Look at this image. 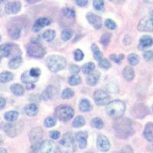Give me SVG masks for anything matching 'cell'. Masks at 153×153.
<instances>
[{
	"label": "cell",
	"mask_w": 153,
	"mask_h": 153,
	"mask_svg": "<svg viewBox=\"0 0 153 153\" xmlns=\"http://www.w3.org/2000/svg\"><path fill=\"white\" fill-rule=\"evenodd\" d=\"M56 123H57V121H56L55 119L49 117L45 120L44 124H45V127H47V128H51V127H54L56 125Z\"/></svg>",
	"instance_id": "47"
},
{
	"label": "cell",
	"mask_w": 153,
	"mask_h": 153,
	"mask_svg": "<svg viewBox=\"0 0 153 153\" xmlns=\"http://www.w3.org/2000/svg\"><path fill=\"white\" fill-rule=\"evenodd\" d=\"M5 100L3 97H0V110L3 109L4 106H5Z\"/></svg>",
	"instance_id": "55"
},
{
	"label": "cell",
	"mask_w": 153,
	"mask_h": 153,
	"mask_svg": "<svg viewBox=\"0 0 153 153\" xmlns=\"http://www.w3.org/2000/svg\"><path fill=\"white\" fill-rule=\"evenodd\" d=\"M143 136L147 141L153 143V123H146L143 131Z\"/></svg>",
	"instance_id": "21"
},
{
	"label": "cell",
	"mask_w": 153,
	"mask_h": 153,
	"mask_svg": "<svg viewBox=\"0 0 153 153\" xmlns=\"http://www.w3.org/2000/svg\"><path fill=\"white\" fill-rule=\"evenodd\" d=\"M60 135H61V134H60V132L57 130L51 131L50 133H49V136H50V137L52 139H54V140L59 139Z\"/></svg>",
	"instance_id": "51"
},
{
	"label": "cell",
	"mask_w": 153,
	"mask_h": 153,
	"mask_svg": "<svg viewBox=\"0 0 153 153\" xmlns=\"http://www.w3.org/2000/svg\"><path fill=\"white\" fill-rule=\"evenodd\" d=\"M57 149L61 153H74L75 151V140L71 132H67L63 136Z\"/></svg>",
	"instance_id": "5"
},
{
	"label": "cell",
	"mask_w": 153,
	"mask_h": 153,
	"mask_svg": "<svg viewBox=\"0 0 153 153\" xmlns=\"http://www.w3.org/2000/svg\"><path fill=\"white\" fill-rule=\"evenodd\" d=\"M152 111H153V105H152Z\"/></svg>",
	"instance_id": "62"
},
{
	"label": "cell",
	"mask_w": 153,
	"mask_h": 153,
	"mask_svg": "<svg viewBox=\"0 0 153 153\" xmlns=\"http://www.w3.org/2000/svg\"><path fill=\"white\" fill-rule=\"evenodd\" d=\"M94 102L98 106H104L107 105L110 102V96L108 95L106 91L98 89L94 93Z\"/></svg>",
	"instance_id": "8"
},
{
	"label": "cell",
	"mask_w": 153,
	"mask_h": 153,
	"mask_svg": "<svg viewBox=\"0 0 153 153\" xmlns=\"http://www.w3.org/2000/svg\"><path fill=\"white\" fill-rule=\"evenodd\" d=\"M10 90L11 91H12V94L16 96H18V97L23 95L25 93L24 87H22V85H21V84H12L10 87Z\"/></svg>",
	"instance_id": "29"
},
{
	"label": "cell",
	"mask_w": 153,
	"mask_h": 153,
	"mask_svg": "<svg viewBox=\"0 0 153 153\" xmlns=\"http://www.w3.org/2000/svg\"><path fill=\"white\" fill-rule=\"evenodd\" d=\"M123 78L127 81H132L135 77V72L131 67H126L123 71Z\"/></svg>",
	"instance_id": "28"
},
{
	"label": "cell",
	"mask_w": 153,
	"mask_h": 153,
	"mask_svg": "<svg viewBox=\"0 0 153 153\" xmlns=\"http://www.w3.org/2000/svg\"><path fill=\"white\" fill-rule=\"evenodd\" d=\"M56 36V31L52 29H48L47 31H45L42 35V37L46 42H52L54 40V38H55Z\"/></svg>",
	"instance_id": "32"
},
{
	"label": "cell",
	"mask_w": 153,
	"mask_h": 153,
	"mask_svg": "<svg viewBox=\"0 0 153 153\" xmlns=\"http://www.w3.org/2000/svg\"><path fill=\"white\" fill-rule=\"evenodd\" d=\"M40 2V1H27V2H32V3H35V2Z\"/></svg>",
	"instance_id": "58"
},
{
	"label": "cell",
	"mask_w": 153,
	"mask_h": 153,
	"mask_svg": "<svg viewBox=\"0 0 153 153\" xmlns=\"http://www.w3.org/2000/svg\"><path fill=\"white\" fill-rule=\"evenodd\" d=\"M35 84H26V88L28 89V90H29V91H31V90H33V89H35Z\"/></svg>",
	"instance_id": "56"
},
{
	"label": "cell",
	"mask_w": 153,
	"mask_h": 153,
	"mask_svg": "<svg viewBox=\"0 0 153 153\" xmlns=\"http://www.w3.org/2000/svg\"><path fill=\"white\" fill-rule=\"evenodd\" d=\"M91 124L92 127L97 129H102L103 128V126H104L103 121L100 118H99V117H96V118L93 119L91 120Z\"/></svg>",
	"instance_id": "39"
},
{
	"label": "cell",
	"mask_w": 153,
	"mask_h": 153,
	"mask_svg": "<svg viewBox=\"0 0 153 153\" xmlns=\"http://www.w3.org/2000/svg\"><path fill=\"white\" fill-rule=\"evenodd\" d=\"M61 13L65 18L69 19H73L76 17V12L74 9H71V8H64L61 10Z\"/></svg>",
	"instance_id": "31"
},
{
	"label": "cell",
	"mask_w": 153,
	"mask_h": 153,
	"mask_svg": "<svg viewBox=\"0 0 153 153\" xmlns=\"http://www.w3.org/2000/svg\"><path fill=\"white\" fill-rule=\"evenodd\" d=\"M87 138L88 133L87 131H80L75 135V139L78 143L79 148L81 149H84L87 146Z\"/></svg>",
	"instance_id": "15"
},
{
	"label": "cell",
	"mask_w": 153,
	"mask_h": 153,
	"mask_svg": "<svg viewBox=\"0 0 153 153\" xmlns=\"http://www.w3.org/2000/svg\"><path fill=\"white\" fill-rule=\"evenodd\" d=\"M143 57L146 61H153V50L145 51L143 53Z\"/></svg>",
	"instance_id": "50"
},
{
	"label": "cell",
	"mask_w": 153,
	"mask_h": 153,
	"mask_svg": "<svg viewBox=\"0 0 153 153\" xmlns=\"http://www.w3.org/2000/svg\"><path fill=\"white\" fill-rule=\"evenodd\" d=\"M79 109L81 112H90L92 110L93 106L91 103L87 99H82L79 103Z\"/></svg>",
	"instance_id": "27"
},
{
	"label": "cell",
	"mask_w": 153,
	"mask_h": 153,
	"mask_svg": "<svg viewBox=\"0 0 153 153\" xmlns=\"http://www.w3.org/2000/svg\"><path fill=\"white\" fill-rule=\"evenodd\" d=\"M29 139L31 142V153H38L39 147L43 139V129L41 127H35L29 132Z\"/></svg>",
	"instance_id": "4"
},
{
	"label": "cell",
	"mask_w": 153,
	"mask_h": 153,
	"mask_svg": "<svg viewBox=\"0 0 153 153\" xmlns=\"http://www.w3.org/2000/svg\"><path fill=\"white\" fill-rule=\"evenodd\" d=\"M38 79L39 78H36V77H34V76H31L29 74L28 71H25L21 76V80L22 81V83H24L25 84H35L38 80Z\"/></svg>",
	"instance_id": "24"
},
{
	"label": "cell",
	"mask_w": 153,
	"mask_h": 153,
	"mask_svg": "<svg viewBox=\"0 0 153 153\" xmlns=\"http://www.w3.org/2000/svg\"><path fill=\"white\" fill-rule=\"evenodd\" d=\"M87 21L95 29H100L102 28V19L100 16L94 14L93 12H88L86 16Z\"/></svg>",
	"instance_id": "13"
},
{
	"label": "cell",
	"mask_w": 153,
	"mask_h": 153,
	"mask_svg": "<svg viewBox=\"0 0 153 153\" xmlns=\"http://www.w3.org/2000/svg\"><path fill=\"white\" fill-rule=\"evenodd\" d=\"M153 45V38L150 35H143L139 39V48L140 50H143L147 48L151 47Z\"/></svg>",
	"instance_id": "19"
},
{
	"label": "cell",
	"mask_w": 153,
	"mask_h": 153,
	"mask_svg": "<svg viewBox=\"0 0 153 153\" xmlns=\"http://www.w3.org/2000/svg\"><path fill=\"white\" fill-rule=\"evenodd\" d=\"M54 116L62 122H67L71 120L74 116V110L68 105L61 104L57 106L54 110Z\"/></svg>",
	"instance_id": "7"
},
{
	"label": "cell",
	"mask_w": 153,
	"mask_h": 153,
	"mask_svg": "<svg viewBox=\"0 0 153 153\" xmlns=\"http://www.w3.org/2000/svg\"><path fill=\"white\" fill-rule=\"evenodd\" d=\"M57 89L52 85H49L46 87V89L43 91V93L41 95V98L44 100H49L55 97L57 95Z\"/></svg>",
	"instance_id": "16"
},
{
	"label": "cell",
	"mask_w": 153,
	"mask_h": 153,
	"mask_svg": "<svg viewBox=\"0 0 153 153\" xmlns=\"http://www.w3.org/2000/svg\"><path fill=\"white\" fill-rule=\"evenodd\" d=\"M93 5H94V8L97 11H103L104 9L105 4L103 1L102 0H94L93 2Z\"/></svg>",
	"instance_id": "44"
},
{
	"label": "cell",
	"mask_w": 153,
	"mask_h": 153,
	"mask_svg": "<svg viewBox=\"0 0 153 153\" xmlns=\"http://www.w3.org/2000/svg\"><path fill=\"white\" fill-rule=\"evenodd\" d=\"M25 113L28 117H34L38 113V107L35 103H29L25 107Z\"/></svg>",
	"instance_id": "26"
},
{
	"label": "cell",
	"mask_w": 153,
	"mask_h": 153,
	"mask_svg": "<svg viewBox=\"0 0 153 153\" xmlns=\"http://www.w3.org/2000/svg\"><path fill=\"white\" fill-rule=\"evenodd\" d=\"M22 26L18 24H13L8 28V34L12 39H18L21 35Z\"/></svg>",
	"instance_id": "18"
},
{
	"label": "cell",
	"mask_w": 153,
	"mask_h": 153,
	"mask_svg": "<svg viewBox=\"0 0 153 153\" xmlns=\"http://www.w3.org/2000/svg\"><path fill=\"white\" fill-rule=\"evenodd\" d=\"M99 61V66L100 68H103V69H109L111 68V63L108 61L106 58L102 57Z\"/></svg>",
	"instance_id": "45"
},
{
	"label": "cell",
	"mask_w": 153,
	"mask_h": 153,
	"mask_svg": "<svg viewBox=\"0 0 153 153\" xmlns=\"http://www.w3.org/2000/svg\"><path fill=\"white\" fill-rule=\"evenodd\" d=\"M100 77V73L98 71H94L87 77V83L91 86H95L97 84Z\"/></svg>",
	"instance_id": "22"
},
{
	"label": "cell",
	"mask_w": 153,
	"mask_h": 153,
	"mask_svg": "<svg viewBox=\"0 0 153 153\" xmlns=\"http://www.w3.org/2000/svg\"><path fill=\"white\" fill-rule=\"evenodd\" d=\"M111 33L103 34V35L100 37V44H102L103 46L106 47V46L110 44V40H111Z\"/></svg>",
	"instance_id": "40"
},
{
	"label": "cell",
	"mask_w": 153,
	"mask_h": 153,
	"mask_svg": "<svg viewBox=\"0 0 153 153\" xmlns=\"http://www.w3.org/2000/svg\"><path fill=\"white\" fill-rule=\"evenodd\" d=\"M116 136L119 139H127L134 134L132 123L128 118H119L115 120L113 123Z\"/></svg>",
	"instance_id": "1"
},
{
	"label": "cell",
	"mask_w": 153,
	"mask_h": 153,
	"mask_svg": "<svg viewBox=\"0 0 153 153\" xmlns=\"http://www.w3.org/2000/svg\"><path fill=\"white\" fill-rule=\"evenodd\" d=\"M13 77H14V75H13L12 73H11V72H2V73L0 74V82H1V83H3V84L8 83V82L12 80Z\"/></svg>",
	"instance_id": "33"
},
{
	"label": "cell",
	"mask_w": 153,
	"mask_h": 153,
	"mask_svg": "<svg viewBox=\"0 0 153 153\" xmlns=\"http://www.w3.org/2000/svg\"><path fill=\"white\" fill-rule=\"evenodd\" d=\"M137 29L139 31H153V16L143 18L138 24Z\"/></svg>",
	"instance_id": "9"
},
{
	"label": "cell",
	"mask_w": 153,
	"mask_h": 153,
	"mask_svg": "<svg viewBox=\"0 0 153 153\" xmlns=\"http://www.w3.org/2000/svg\"><path fill=\"white\" fill-rule=\"evenodd\" d=\"M148 107L143 103H137L134 105L132 109V114L134 117L139 119H143L149 114Z\"/></svg>",
	"instance_id": "11"
},
{
	"label": "cell",
	"mask_w": 153,
	"mask_h": 153,
	"mask_svg": "<svg viewBox=\"0 0 153 153\" xmlns=\"http://www.w3.org/2000/svg\"><path fill=\"white\" fill-rule=\"evenodd\" d=\"M146 2H153V1H146Z\"/></svg>",
	"instance_id": "59"
},
{
	"label": "cell",
	"mask_w": 153,
	"mask_h": 153,
	"mask_svg": "<svg viewBox=\"0 0 153 153\" xmlns=\"http://www.w3.org/2000/svg\"><path fill=\"white\" fill-rule=\"evenodd\" d=\"M94 71H95V64L94 62L86 63L85 65H84L82 67V71L84 74H90Z\"/></svg>",
	"instance_id": "34"
},
{
	"label": "cell",
	"mask_w": 153,
	"mask_h": 153,
	"mask_svg": "<svg viewBox=\"0 0 153 153\" xmlns=\"http://www.w3.org/2000/svg\"><path fill=\"white\" fill-rule=\"evenodd\" d=\"M2 129H3L4 132L7 134L8 136L12 138H14L16 136V129L14 125L11 123H2Z\"/></svg>",
	"instance_id": "23"
},
{
	"label": "cell",
	"mask_w": 153,
	"mask_h": 153,
	"mask_svg": "<svg viewBox=\"0 0 153 153\" xmlns=\"http://www.w3.org/2000/svg\"><path fill=\"white\" fill-rule=\"evenodd\" d=\"M104 25H105V26H106L108 29H110V30H114L117 28V24H116V22L110 19H106Z\"/></svg>",
	"instance_id": "48"
},
{
	"label": "cell",
	"mask_w": 153,
	"mask_h": 153,
	"mask_svg": "<svg viewBox=\"0 0 153 153\" xmlns=\"http://www.w3.org/2000/svg\"><path fill=\"white\" fill-rule=\"evenodd\" d=\"M74 57L75 61H77V62L81 61L82 60L84 59V52H83L82 50H80V49H76V50L74 51Z\"/></svg>",
	"instance_id": "46"
},
{
	"label": "cell",
	"mask_w": 153,
	"mask_h": 153,
	"mask_svg": "<svg viewBox=\"0 0 153 153\" xmlns=\"http://www.w3.org/2000/svg\"><path fill=\"white\" fill-rule=\"evenodd\" d=\"M74 96V91L72 89L70 88H65L61 94V97L64 100L71 99V98L73 97Z\"/></svg>",
	"instance_id": "41"
},
{
	"label": "cell",
	"mask_w": 153,
	"mask_h": 153,
	"mask_svg": "<svg viewBox=\"0 0 153 153\" xmlns=\"http://www.w3.org/2000/svg\"><path fill=\"white\" fill-rule=\"evenodd\" d=\"M18 118H19V113L17 111L6 112L4 115V119L9 123L14 122L18 120Z\"/></svg>",
	"instance_id": "30"
},
{
	"label": "cell",
	"mask_w": 153,
	"mask_h": 153,
	"mask_svg": "<svg viewBox=\"0 0 153 153\" xmlns=\"http://www.w3.org/2000/svg\"><path fill=\"white\" fill-rule=\"evenodd\" d=\"M97 146L100 151L106 152L110 149L111 145H110V140L106 136L103 135H99L97 139Z\"/></svg>",
	"instance_id": "12"
},
{
	"label": "cell",
	"mask_w": 153,
	"mask_h": 153,
	"mask_svg": "<svg viewBox=\"0 0 153 153\" xmlns=\"http://www.w3.org/2000/svg\"><path fill=\"white\" fill-rule=\"evenodd\" d=\"M1 40H2V36L0 35V42H1Z\"/></svg>",
	"instance_id": "60"
},
{
	"label": "cell",
	"mask_w": 153,
	"mask_h": 153,
	"mask_svg": "<svg viewBox=\"0 0 153 153\" xmlns=\"http://www.w3.org/2000/svg\"><path fill=\"white\" fill-rule=\"evenodd\" d=\"M75 2L80 7H84L88 4V1H87V0H76V1H75Z\"/></svg>",
	"instance_id": "54"
},
{
	"label": "cell",
	"mask_w": 153,
	"mask_h": 153,
	"mask_svg": "<svg viewBox=\"0 0 153 153\" xmlns=\"http://www.w3.org/2000/svg\"><path fill=\"white\" fill-rule=\"evenodd\" d=\"M0 153H8L7 150L4 148H0Z\"/></svg>",
	"instance_id": "57"
},
{
	"label": "cell",
	"mask_w": 153,
	"mask_h": 153,
	"mask_svg": "<svg viewBox=\"0 0 153 153\" xmlns=\"http://www.w3.org/2000/svg\"><path fill=\"white\" fill-rule=\"evenodd\" d=\"M91 50H92L94 59L97 60V61H100L103 57V54H102L100 49L98 48V46L96 44H93L92 46H91Z\"/></svg>",
	"instance_id": "35"
},
{
	"label": "cell",
	"mask_w": 153,
	"mask_h": 153,
	"mask_svg": "<svg viewBox=\"0 0 153 153\" xmlns=\"http://www.w3.org/2000/svg\"><path fill=\"white\" fill-rule=\"evenodd\" d=\"M121 153H134L133 149L130 146H125L121 150Z\"/></svg>",
	"instance_id": "53"
},
{
	"label": "cell",
	"mask_w": 153,
	"mask_h": 153,
	"mask_svg": "<svg viewBox=\"0 0 153 153\" xmlns=\"http://www.w3.org/2000/svg\"><path fill=\"white\" fill-rule=\"evenodd\" d=\"M57 146L51 140H44L39 147L41 153H57Z\"/></svg>",
	"instance_id": "10"
},
{
	"label": "cell",
	"mask_w": 153,
	"mask_h": 153,
	"mask_svg": "<svg viewBox=\"0 0 153 153\" xmlns=\"http://www.w3.org/2000/svg\"><path fill=\"white\" fill-rule=\"evenodd\" d=\"M70 71L71 72L72 74H77V73H79V71H80V67L77 66V65H71V66H70Z\"/></svg>",
	"instance_id": "52"
},
{
	"label": "cell",
	"mask_w": 153,
	"mask_h": 153,
	"mask_svg": "<svg viewBox=\"0 0 153 153\" xmlns=\"http://www.w3.org/2000/svg\"><path fill=\"white\" fill-rule=\"evenodd\" d=\"M22 57L21 55H18L14 57L13 58L10 60V61L9 62V68L10 69L15 70L19 68V67L21 66V65L22 64Z\"/></svg>",
	"instance_id": "25"
},
{
	"label": "cell",
	"mask_w": 153,
	"mask_h": 153,
	"mask_svg": "<svg viewBox=\"0 0 153 153\" xmlns=\"http://www.w3.org/2000/svg\"><path fill=\"white\" fill-rule=\"evenodd\" d=\"M22 9V4L19 1L9 2L5 6V12L9 15L17 14Z\"/></svg>",
	"instance_id": "14"
},
{
	"label": "cell",
	"mask_w": 153,
	"mask_h": 153,
	"mask_svg": "<svg viewBox=\"0 0 153 153\" xmlns=\"http://www.w3.org/2000/svg\"><path fill=\"white\" fill-rule=\"evenodd\" d=\"M67 61L65 57L58 54L50 55L46 59V65L51 72H58L66 67Z\"/></svg>",
	"instance_id": "3"
},
{
	"label": "cell",
	"mask_w": 153,
	"mask_h": 153,
	"mask_svg": "<svg viewBox=\"0 0 153 153\" xmlns=\"http://www.w3.org/2000/svg\"><path fill=\"white\" fill-rule=\"evenodd\" d=\"M124 57H125V55L123 54H120L119 55H117V54H110V58L111 61H113V62L117 63V65H120L121 64L123 60L124 59Z\"/></svg>",
	"instance_id": "43"
},
{
	"label": "cell",
	"mask_w": 153,
	"mask_h": 153,
	"mask_svg": "<svg viewBox=\"0 0 153 153\" xmlns=\"http://www.w3.org/2000/svg\"><path fill=\"white\" fill-rule=\"evenodd\" d=\"M28 55L34 58H42L45 55V48L40 44V41L35 38V40H31V43L27 48Z\"/></svg>",
	"instance_id": "6"
},
{
	"label": "cell",
	"mask_w": 153,
	"mask_h": 153,
	"mask_svg": "<svg viewBox=\"0 0 153 153\" xmlns=\"http://www.w3.org/2000/svg\"><path fill=\"white\" fill-rule=\"evenodd\" d=\"M72 36H73V31L69 28L64 29L61 32V38H62V40L65 41V42L70 40L72 38Z\"/></svg>",
	"instance_id": "42"
},
{
	"label": "cell",
	"mask_w": 153,
	"mask_h": 153,
	"mask_svg": "<svg viewBox=\"0 0 153 153\" xmlns=\"http://www.w3.org/2000/svg\"><path fill=\"white\" fill-rule=\"evenodd\" d=\"M29 71V74L34 77H36V78H39V76H41V74H42V71L41 70L38 68H32L28 71Z\"/></svg>",
	"instance_id": "49"
},
{
	"label": "cell",
	"mask_w": 153,
	"mask_h": 153,
	"mask_svg": "<svg viewBox=\"0 0 153 153\" xmlns=\"http://www.w3.org/2000/svg\"><path fill=\"white\" fill-rule=\"evenodd\" d=\"M86 123V120L84 117L82 116H77L73 121V126L74 128H80L84 126Z\"/></svg>",
	"instance_id": "37"
},
{
	"label": "cell",
	"mask_w": 153,
	"mask_h": 153,
	"mask_svg": "<svg viewBox=\"0 0 153 153\" xmlns=\"http://www.w3.org/2000/svg\"><path fill=\"white\" fill-rule=\"evenodd\" d=\"M106 113L108 116L114 120L121 118L126 111V104L123 101L120 100H115L110 101L106 106Z\"/></svg>",
	"instance_id": "2"
},
{
	"label": "cell",
	"mask_w": 153,
	"mask_h": 153,
	"mask_svg": "<svg viewBox=\"0 0 153 153\" xmlns=\"http://www.w3.org/2000/svg\"><path fill=\"white\" fill-rule=\"evenodd\" d=\"M82 80L79 75L73 74L68 78V83L71 86H76L81 84Z\"/></svg>",
	"instance_id": "36"
},
{
	"label": "cell",
	"mask_w": 153,
	"mask_h": 153,
	"mask_svg": "<svg viewBox=\"0 0 153 153\" xmlns=\"http://www.w3.org/2000/svg\"><path fill=\"white\" fill-rule=\"evenodd\" d=\"M128 61L132 66H136L140 61V57L137 54H135V53H132V54H129L128 55Z\"/></svg>",
	"instance_id": "38"
},
{
	"label": "cell",
	"mask_w": 153,
	"mask_h": 153,
	"mask_svg": "<svg viewBox=\"0 0 153 153\" xmlns=\"http://www.w3.org/2000/svg\"><path fill=\"white\" fill-rule=\"evenodd\" d=\"M51 20L48 18H39L38 19H37L33 25V30L34 32H38L40 31L42 28H43L44 27L48 26L51 24Z\"/></svg>",
	"instance_id": "17"
},
{
	"label": "cell",
	"mask_w": 153,
	"mask_h": 153,
	"mask_svg": "<svg viewBox=\"0 0 153 153\" xmlns=\"http://www.w3.org/2000/svg\"><path fill=\"white\" fill-rule=\"evenodd\" d=\"M13 44H4L0 46V58L7 57L12 53V50L14 48Z\"/></svg>",
	"instance_id": "20"
},
{
	"label": "cell",
	"mask_w": 153,
	"mask_h": 153,
	"mask_svg": "<svg viewBox=\"0 0 153 153\" xmlns=\"http://www.w3.org/2000/svg\"><path fill=\"white\" fill-rule=\"evenodd\" d=\"M1 2H3V1H0V3H1Z\"/></svg>",
	"instance_id": "61"
}]
</instances>
